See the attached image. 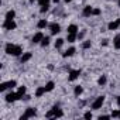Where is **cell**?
<instances>
[{
    "label": "cell",
    "mask_w": 120,
    "mask_h": 120,
    "mask_svg": "<svg viewBox=\"0 0 120 120\" xmlns=\"http://www.w3.org/2000/svg\"><path fill=\"white\" fill-rule=\"evenodd\" d=\"M17 85V82L16 81H9V82H3L2 85H0V92H4L6 89H11V88H14Z\"/></svg>",
    "instance_id": "obj_4"
},
{
    "label": "cell",
    "mask_w": 120,
    "mask_h": 120,
    "mask_svg": "<svg viewBox=\"0 0 120 120\" xmlns=\"http://www.w3.org/2000/svg\"><path fill=\"white\" fill-rule=\"evenodd\" d=\"M82 92H83L82 86H75V89H74V95H75V96H81Z\"/></svg>",
    "instance_id": "obj_22"
},
{
    "label": "cell",
    "mask_w": 120,
    "mask_h": 120,
    "mask_svg": "<svg viewBox=\"0 0 120 120\" xmlns=\"http://www.w3.org/2000/svg\"><path fill=\"white\" fill-rule=\"evenodd\" d=\"M106 81H107V79H106V76H105V75H102V76L98 79V83H99L100 86H103V85L106 83Z\"/></svg>",
    "instance_id": "obj_25"
},
{
    "label": "cell",
    "mask_w": 120,
    "mask_h": 120,
    "mask_svg": "<svg viewBox=\"0 0 120 120\" xmlns=\"http://www.w3.org/2000/svg\"><path fill=\"white\" fill-rule=\"evenodd\" d=\"M64 42H65V40H62V38H58V40L55 41V48H61V47L64 45Z\"/></svg>",
    "instance_id": "obj_23"
},
{
    "label": "cell",
    "mask_w": 120,
    "mask_h": 120,
    "mask_svg": "<svg viewBox=\"0 0 120 120\" xmlns=\"http://www.w3.org/2000/svg\"><path fill=\"white\" fill-rule=\"evenodd\" d=\"M14 16H16V11H14V10H9V11L6 13V19H7V20H14Z\"/></svg>",
    "instance_id": "obj_18"
},
{
    "label": "cell",
    "mask_w": 120,
    "mask_h": 120,
    "mask_svg": "<svg viewBox=\"0 0 120 120\" xmlns=\"http://www.w3.org/2000/svg\"><path fill=\"white\" fill-rule=\"evenodd\" d=\"M83 117H85V119H92V112H86V113L83 114Z\"/></svg>",
    "instance_id": "obj_31"
},
{
    "label": "cell",
    "mask_w": 120,
    "mask_h": 120,
    "mask_svg": "<svg viewBox=\"0 0 120 120\" xmlns=\"http://www.w3.org/2000/svg\"><path fill=\"white\" fill-rule=\"evenodd\" d=\"M48 7H49L48 4H45V6H41V10H40V11H41V13H45V11H48Z\"/></svg>",
    "instance_id": "obj_30"
},
{
    "label": "cell",
    "mask_w": 120,
    "mask_h": 120,
    "mask_svg": "<svg viewBox=\"0 0 120 120\" xmlns=\"http://www.w3.org/2000/svg\"><path fill=\"white\" fill-rule=\"evenodd\" d=\"M110 116H112V117H119V110H113Z\"/></svg>",
    "instance_id": "obj_33"
},
{
    "label": "cell",
    "mask_w": 120,
    "mask_h": 120,
    "mask_svg": "<svg viewBox=\"0 0 120 120\" xmlns=\"http://www.w3.org/2000/svg\"><path fill=\"white\" fill-rule=\"evenodd\" d=\"M16 27H17V24H16L14 20H7V19H6L4 23H3V28H4V30H9V31H10V30H14Z\"/></svg>",
    "instance_id": "obj_5"
},
{
    "label": "cell",
    "mask_w": 120,
    "mask_h": 120,
    "mask_svg": "<svg viewBox=\"0 0 120 120\" xmlns=\"http://www.w3.org/2000/svg\"><path fill=\"white\" fill-rule=\"evenodd\" d=\"M79 75H81V71H79V69H75V71H69V76H68V79L72 82V81L78 79V78H79Z\"/></svg>",
    "instance_id": "obj_9"
},
{
    "label": "cell",
    "mask_w": 120,
    "mask_h": 120,
    "mask_svg": "<svg viewBox=\"0 0 120 120\" xmlns=\"http://www.w3.org/2000/svg\"><path fill=\"white\" fill-rule=\"evenodd\" d=\"M119 26H120V19H119V20H116V21L109 23L107 28H109V30H117V28H119Z\"/></svg>",
    "instance_id": "obj_12"
},
{
    "label": "cell",
    "mask_w": 120,
    "mask_h": 120,
    "mask_svg": "<svg viewBox=\"0 0 120 120\" xmlns=\"http://www.w3.org/2000/svg\"><path fill=\"white\" fill-rule=\"evenodd\" d=\"M92 11H93V9H92L90 6H86V7H83V11H82V14H83L85 17H89V16L92 14Z\"/></svg>",
    "instance_id": "obj_14"
},
{
    "label": "cell",
    "mask_w": 120,
    "mask_h": 120,
    "mask_svg": "<svg viewBox=\"0 0 120 120\" xmlns=\"http://www.w3.org/2000/svg\"><path fill=\"white\" fill-rule=\"evenodd\" d=\"M47 26H48L47 20H40V21H38V24H37V27H38V28H45Z\"/></svg>",
    "instance_id": "obj_24"
},
{
    "label": "cell",
    "mask_w": 120,
    "mask_h": 120,
    "mask_svg": "<svg viewBox=\"0 0 120 120\" xmlns=\"http://www.w3.org/2000/svg\"><path fill=\"white\" fill-rule=\"evenodd\" d=\"M16 100H19L17 92H16V93H14V92H10L9 95H6V102H7V103H13V102H16Z\"/></svg>",
    "instance_id": "obj_7"
},
{
    "label": "cell",
    "mask_w": 120,
    "mask_h": 120,
    "mask_svg": "<svg viewBox=\"0 0 120 120\" xmlns=\"http://www.w3.org/2000/svg\"><path fill=\"white\" fill-rule=\"evenodd\" d=\"M116 102H117V105L120 106V96H117V99H116Z\"/></svg>",
    "instance_id": "obj_36"
},
{
    "label": "cell",
    "mask_w": 120,
    "mask_h": 120,
    "mask_svg": "<svg viewBox=\"0 0 120 120\" xmlns=\"http://www.w3.org/2000/svg\"><path fill=\"white\" fill-rule=\"evenodd\" d=\"M119 6H120V0H119Z\"/></svg>",
    "instance_id": "obj_41"
},
{
    "label": "cell",
    "mask_w": 120,
    "mask_h": 120,
    "mask_svg": "<svg viewBox=\"0 0 120 120\" xmlns=\"http://www.w3.org/2000/svg\"><path fill=\"white\" fill-rule=\"evenodd\" d=\"M26 86H20L19 88V90H17V96H19V100L20 99H24V96H26Z\"/></svg>",
    "instance_id": "obj_11"
},
{
    "label": "cell",
    "mask_w": 120,
    "mask_h": 120,
    "mask_svg": "<svg viewBox=\"0 0 120 120\" xmlns=\"http://www.w3.org/2000/svg\"><path fill=\"white\" fill-rule=\"evenodd\" d=\"M34 2H35V0H30V3H34Z\"/></svg>",
    "instance_id": "obj_39"
},
{
    "label": "cell",
    "mask_w": 120,
    "mask_h": 120,
    "mask_svg": "<svg viewBox=\"0 0 120 120\" xmlns=\"http://www.w3.org/2000/svg\"><path fill=\"white\" fill-rule=\"evenodd\" d=\"M54 88H55V83H54L52 81L47 82V85H45V89H47V92H51V90H52Z\"/></svg>",
    "instance_id": "obj_21"
},
{
    "label": "cell",
    "mask_w": 120,
    "mask_h": 120,
    "mask_svg": "<svg viewBox=\"0 0 120 120\" xmlns=\"http://www.w3.org/2000/svg\"><path fill=\"white\" fill-rule=\"evenodd\" d=\"M103 103H105V96H98V98L93 100V103H92V109H93V110H98V109L102 107Z\"/></svg>",
    "instance_id": "obj_2"
},
{
    "label": "cell",
    "mask_w": 120,
    "mask_h": 120,
    "mask_svg": "<svg viewBox=\"0 0 120 120\" xmlns=\"http://www.w3.org/2000/svg\"><path fill=\"white\" fill-rule=\"evenodd\" d=\"M112 116H109V114H103V116H99V119L100 120H106V119H110Z\"/></svg>",
    "instance_id": "obj_34"
},
{
    "label": "cell",
    "mask_w": 120,
    "mask_h": 120,
    "mask_svg": "<svg viewBox=\"0 0 120 120\" xmlns=\"http://www.w3.org/2000/svg\"><path fill=\"white\" fill-rule=\"evenodd\" d=\"M119 117H120V110H119Z\"/></svg>",
    "instance_id": "obj_40"
},
{
    "label": "cell",
    "mask_w": 120,
    "mask_h": 120,
    "mask_svg": "<svg viewBox=\"0 0 120 120\" xmlns=\"http://www.w3.org/2000/svg\"><path fill=\"white\" fill-rule=\"evenodd\" d=\"M113 45H114L116 49H120V35L114 37V40H113Z\"/></svg>",
    "instance_id": "obj_20"
},
{
    "label": "cell",
    "mask_w": 120,
    "mask_h": 120,
    "mask_svg": "<svg viewBox=\"0 0 120 120\" xmlns=\"http://www.w3.org/2000/svg\"><path fill=\"white\" fill-rule=\"evenodd\" d=\"M76 38H78V34H71V33H68V35H67V41H68V42H75Z\"/></svg>",
    "instance_id": "obj_17"
},
{
    "label": "cell",
    "mask_w": 120,
    "mask_h": 120,
    "mask_svg": "<svg viewBox=\"0 0 120 120\" xmlns=\"http://www.w3.org/2000/svg\"><path fill=\"white\" fill-rule=\"evenodd\" d=\"M75 51H76V49H75L74 47H71V48H68V49H67V51H65V52L62 54V56H64V58H68V56H72V55L75 54Z\"/></svg>",
    "instance_id": "obj_13"
},
{
    "label": "cell",
    "mask_w": 120,
    "mask_h": 120,
    "mask_svg": "<svg viewBox=\"0 0 120 120\" xmlns=\"http://www.w3.org/2000/svg\"><path fill=\"white\" fill-rule=\"evenodd\" d=\"M48 44H49V37H44L42 41H41V45H42V47H47Z\"/></svg>",
    "instance_id": "obj_26"
},
{
    "label": "cell",
    "mask_w": 120,
    "mask_h": 120,
    "mask_svg": "<svg viewBox=\"0 0 120 120\" xmlns=\"http://www.w3.org/2000/svg\"><path fill=\"white\" fill-rule=\"evenodd\" d=\"M82 48H83V49H88V48H90V41H85V42L82 44Z\"/></svg>",
    "instance_id": "obj_28"
},
{
    "label": "cell",
    "mask_w": 120,
    "mask_h": 120,
    "mask_svg": "<svg viewBox=\"0 0 120 120\" xmlns=\"http://www.w3.org/2000/svg\"><path fill=\"white\" fill-rule=\"evenodd\" d=\"M45 117H47V119H52V117H55V113H54V109H51L49 112H47V114H45Z\"/></svg>",
    "instance_id": "obj_27"
},
{
    "label": "cell",
    "mask_w": 120,
    "mask_h": 120,
    "mask_svg": "<svg viewBox=\"0 0 120 120\" xmlns=\"http://www.w3.org/2000/svg\"><path fill=\"white\" fill-rule=\"evenodd\" d=\"M83 35H85V31H82V33H78V38H79V40H82V38H83Z\"/></svg>",
    "instance_id": "obj_35"
},
{
    "label": "cell",
    "mask_w": 120,
    "mask_h": 120,
    "mask_svg": "<svg viewBox=\"0 0 120 120\" xmlns=\"http://www.w3.org/2000/svg\"><path fill=\"white\" fill-rule=\"evenodd\" d=\"M40 3V6H45V4H49V0H37Z\"/></svg>",
    "instance_id": "obj_29"
},
{
    "label": "cell",
    "mask_w": 120,
    "mask_h": 120,
    "mask_svg": "<svg viewBox=\"0 0 120 120\" xmlns=\"http://www.w3.org/2000/svg\"><path fill=\"white\" fill-rule=\"evenodd\" d=\"M52 2H54V3H58V2H59V0H52Z\"/></svg>",
    "instance_id": "obj_37"
},
{
    "label": "cell",
    "mask_w": 120,
    "mask_h": 120,
    "mask_svg": "<svg viewBox=\"0 0 120 120\" xmlns=\"http://www.w3.org/2000/svg\"><path fill=\"white\" fill-rule=\"evenodd\" d=\"M49 30H51V34H58L59 31H61V27H59V24L58 23H51L49 24Z\"/></svg>",
    "instance_id": "obj_8"
},
{
    "label": "cell",
    "mask_w": 120,
    "mask_h": 120,
    "mask_svg": "<svg viewBox=\"0 0 120 120\" xmlns=\"http://www.w3.org/2000/svg\"><path fill=\"white\" fill-rule=\"evenodd\" d=\"M65 2H67V3H69V2H72V0H65Z\"/></svg>",
    "instance_id": "obj_38"
},
{
    "label": "cell",
    "mask_w": 120,
    "mask_h": 120,
    "mask_svg": "<svg viewBox=\"0 0 120 120\" xmlns=\"http://www.w3.org/2000/svg\"><path fill=\"white\" fill-rule=\"evenodd\" d=\"M6 52L9 54V55H13V56H19V55H21L23 54V48L20 47V45H16V44H11V42H9V44H6Z\"/></svg>",
    "instance_id": "obj_1"
},
{
    "label": "cell",
    "mask_w": 120,
    "mask_h": 120,
    "mask_svg": "<svg viewBox=\"0 0 120 120\" xmlns=\"http://www.w3.org/2000/svg\"><path fill=\"white\" fill-rule=\"evenodd\" d=\"M68 33H71V34H78V27H76L75 24H71V26L68 27Z\"/></svg>",
    "instance_id": "obj_19"
},
{
    "label": "cell",
    "mask_w": 120,
    "mask_h": 120,
    "mask_svg": "<svg viewBox=\"0 0 120 120\" xmlns=\"http://www.w3.org/2000/svg\"><path fill=\"white\" fill-rule=\"evenodd\" d=\"M42 38H44V34L41 33V31H38V33H35L34 35H33V38H31V42L33 44H41V41H42Z\"/></svg>",
    "instance_id": "obj_6"
},
{
    "label": "cell",
    "mask_w": 120,
    "mask_h": 120,
    "mask_svg": "<svg viewBox=\"0 0 120 120\" xmlns=\"http://www.w3.org/2000/svg\"><path fill=\"white\" fill-rule=\"evenodd\" d=\"M31 56H33V54H31V52H24V54L21 55V58H20V61H21V64H24V62L30 61V59H31Z\"/></svg>",
    "instance_id": "obj_10"
},
{
    "label": "cell",
    "mask_w": 120,
    "mask_h": 120,
    "mask_svg": "<svg viewBox=\"0 0 120 120\" xmlns=\"http://www.w3.org/2000/svg\"><path fill=\"white\" fill-rule=\"evenodd\" d=\"M92 14H93V16H99V14H100V10H99V9H93Z\"/></svg>",
    "instance_id": "obj_32"
},
{
    "label": "cell",
    "mask_w": 120,
    "mask_h": 120,
    "mask_svg": "<svg viewBox=\"0 0 120 120\" xmlns=\"http://www.w3.org/2000/svg\"><path fill=\"white\" fill-rule=\"evenodd\" d=\"M45 92H47L45 86H41V88H38V89L35 90V96H37V98H41V96H42V95H44Z\"/></svg>",
    "instance_id": "obj_16"
},
{
    "label": "cell",
    "mask_w": 120,
    "mask_h": 120,
    "mask_svg": "<svg viewBox=\"0 0 120 120\" xmlns=\"http://www.w3.org/2000/svg\"><path fill=\"white\" fill-rule=\"evenodd\" d=\"M52 109H54V113H55V117H62V116H64V112H62L61 109H59L58 106H54Z\"/></svg>",
    "instance_id": "obj_15"
},
{
    "label": "cell",
    "mask_w": 120,
    "mask_h": 120,
    "mask_svg": "<svg viewBox=\"0 0 120 120\" xmlns=\"http://www.w3.org/2000/svg\"><path fill=\"white\" fill-rule=\"evenodd\" d=\"M35 114H37V110L34 107H28V109H26V113L20 117V120H27L28 117H34Z\"/></svg>",
    "instance_id": "obj_3"
}]
</instances>
